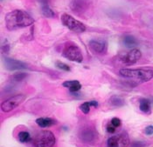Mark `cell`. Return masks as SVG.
<instances>
[{"label":"cell","instance_id":"13","mask_svg":"<svg viewBox=\"0 0 153 147\" xmlns=\"http://www.w3.org/2000/svg\"><path fill=\"white\" fill-rule=\"evenodd\" d=\"M36 124L41 128H47L57 124L56 120L51 118H39L36 119Z\"/></svg>","mask_w":153,"mask_h":147},{"label":"cell","instance_id":"2","mask_svg":"<svg viewBox=\"0 0 153 147\" xmlns=\"http://www.w3.org/2000/svg\"><path fill=\"white\" fill-rule=\"evenodd\" d=\"M119 74L124 79L131 80L132 86L148 82L153 79V70L150 68H138V69H129L124 68L119 71Z\"/></svg>","mask_w":153,"mask_h":147},{"label":"cell","instance_id":"18","mask_svg":"<svg viewBox=\"0 0 153 147\" xmlns=\"http://www.w3.org/2000/svg\"><path fill=\"white\" fill-rule=\"evenodd\" d=\"M109 103L113 105V106H116V107H121L123 105H124L125 104V101L124 99L120 97V96H117V95H114L110 98L109 99Z\"/></svg>","mask_w":153,"mask_h":147},{"label":"cell","instance_id":"9","mask_svg":"<svg viewBox=\"0 0 153 147\" xmlns=\"http://www.w3.org/2000/svg\"><path fill=\"white\" fill-rule=\"evenodd\" d=\"M80 138L86 144H92L97 138V132L93 127H85L80 132Z\"/></svg>","mask_w":153,"mask_h":147},{"label":"cell","instance_id":"17","mask_svg":"<svg viewBox=\"0 0 153 147\" xmlns=\"http://www.w3.org/2000/svg\"><path fill=\"white\" fill-rule=\"evenodd\" d=\"M119 138V144L120 147H128L130 145V137L126 132H122L120 135L118 136Z\"/></svg>","mask_w":153,"mask_h":147},{"label":"cell","instance_id":"4","mask_svg":"<svg viewBox=\"0 0 153 147\" xmlns=\"http://www.w3.org/2000/svg\"><path fill=\"white\" fill-rule=\"evenodd\" d=\"M70 8L78 16L87 18L89 16V12H92L93 4L90 0H72Z\"/></svg>","mask_w":153,"mask_h":147},{"label":"cell","instance_id":"24","mask_svg":"<svg viewBox=\"0 0 153 147\" xmlns=\"http://www.w3.org/2000/svg\"><path fill=\"white\" fill-rule=\"evenodd\" d=\"M111 124H113L115 127H119L121 124H122V121H121V119L120 118H113L112 119H111V122H110Z\"/></svg>","mask_w":153,"mask_h":147},{"label":"cell","instance_id":"16","mask_svg":"<svg viewBox=\"0 0 153 147\" xmlns=\"http://www.w3.org/2000/svg\"><path fill=\"white\" fill-rule=\"evenodd\" d=\"M91 106H94V108L98 107V102L94 101H94L85 102V103H83L80 105V109L84 114H88L90 112V107Z\"/></svg>","mask_w":153,"mask_h":147},{"label":"cell","instance_id":"5","mask_svg":"<svg viewBox=\"0 0 153 147\" xmlns=\"http://www.w3.org/2000/svg\"><path fill=\"white\" fill-rule=\"evenodd\" d=\"M35 147H53L55 144V136L50 131H42L34 137Z\"/></svg>","mask_w":153,"mask_h":147},{"label":"cell","instance_id":"15","mask_svg":"<svg viewBox=\"0 0 153 147\" xmlns=\"http://www.w3.org/2000/svg\"><path fill=\"white\" fill-rule=\"evenodd\" d=\"M123 43L124 46H126L127 48H133V47L137 46L138 44L137 38L131 35H125L123 37Z\"/></svg>","mask_w":153,"mask_h":147},{"label":"cell","instance_id":"26","mask_svg":"<svg viewBox=\"0 0 153 147\" xmlns=\"http://www.w3.org/2000/svg\"><path fill=\"white\" fill-rule=\"evenodd\" d=\"M144 132L146 135H152L153 134V125H149L145 128Z\"/></svg>","mask_w":153,"mask_h":147},{"label":"cell","instance_id":"23","mask_svg":"<svg viewBox=\"0 0 153 147\" xmlns=\"http://www.w3.org/2000/svg\"><path fill=\"white\" fill-rule=\"evenodd\" d=\"M55 65H56V67H58L60 70H62V71H70V67L68 65H66L65 63H63V62L57 61L55 63Z\"/></svg>","mask_w":153,"mask_h":147},{"label":"cell","instance_id":"6","mask_svg":"<svg viewBox=\"0 0 153 147\" xmlns=\"http://www.w3.org/2000/svg\"><path fill=\"white\" fill-rule=\"evenodd\" d=\"M61 22L62 24L68 28L70 31L76 32V33H82L86 31V26L85 24L80 22L79 20L75 19L74 17H72L69 14L64 13L61 16Z\"/></svg>","mask_w":153,"mask_h":147},{"label":"cell","instance_id":"1","mask_svg":"<svg viewBox=\"0 0 153 147\" xmlns=\"http://www.w3.org/2000/svg\"><path fill=\"white\" fill-rule=\"evenodd\" d=\"M6 28L9 31H16L32 25L34 20L26 12L22 10H14L5 15Z\"/></svg>","mask_w":153,"mask_h":147},{"label":"cell","instance_id":"10","mask_svg":"<svg viewBox=\"0 0 153 147\" xmlns=\"http://www.w3.org/2000/svg\"><path fill=\"white\" fill-rule=\"evenodd\" d=\"M4 66L7 70L10 71H16V70H24V69H27V65L25 63H24L22 61L17 60V59H13L10 57H4Z\"/></svg>","mask_w":153,"mask_h":147},{"label":"cell","instance_id":"27","mask_svg":"<svg viewBox=\"0 0 153 147\" xmlns=\"http://www.w3.org/2000/svg\"><path fill=\"white\" fill-rule=\"evenodd\" d=\"M145 146V144L143 142H133L131 144V147H143Z\"/></svg>","mask_w":153,"mask_h":147},{"label":"cell","instance_id":"21","mask_svg":"<svg viewBox=\"0 0 153 147\" xmlns=\"http://www.w3.org/2000/svg\"><path fill=\"white\" fill-rule=\"evenodd\" d=\"M107 146L108 147H120L119 144V138L118 136L110 137L107 141Z\"/></svg>","mask_w":153,"mask_h":147},{"label":"cell","instance_id":"11","mask_svg":"<svg viewBox=\"0 0 153 147\" xmlns=\"http://www.w3.org/2000/svg\"><path fill=\"white\" fill-rule=\"evenodd\" d=\"M88 45L90 49L96 53H104L108 47L107 42L103 39H92L89 41Z\"/></svg>","mask_w":153,"mask_h":147},{"label":"cell","instance_id":"12","mask_svg":"<svg viewBox=\"0 0 153 147\" xmlns=\"http://www.w3.org/2000/svg\"><path fill=\"white\" fill-rule=\"evenodd\" d=\"M63 86L66 88H68V90L71 92H77L81 90L82 85L79 81L77 80H69V81H65L63 83Z\"/></svg>","mask_w":153,"mask_h":147},{"label":"cell","instance_id":"19","mask_svg":"<svg viewBox=\"0 0 153 147\" xmlns=\"http://www.w3.org/2000/svg\"><path fill=\"white\" fill-rule=\"evenodd\" d=\"M19 140L21 143H29L32 141V137L28 132H20L19 133Z\"/></svg>","mask_w":153,"mask_h":147},{"label":"cell","instance_id":"22","mask_svg":"<svg viewBox=\"0 0 153 147\" xmlns=\"http://www.w3.org/2000/svg\"><path fill=\"white\" fill-rule=\"evenodd\" d=\"M27 74L26 73H24V72H18V73H15L13 76H12V79L16 82H20L24 79L26 78Z\"/></svg>","mask_w":153,"mask_h":147},{"label":"cell","instance_id":"14","mask_svg":"<svg viewBox=\"0 0 153 147\" xmlns=\"http://www.w3.org/2000/svg\"><path fill=\"white\" fill-rule=\"evenodd\" d=\"M139 109L143 112L150 114L152 111V103L147 98H141L139 101Z\"/></svg>","mask_w":153,"mask_h":147},{"label":"cell","instance_id":"3","mask_svg":"<svg viewBox=\"0 0 153 147\" xmlns=\"http://www.w3.org/2000/svg\"><path fill=\"white\" fill-rule=\"evenodd\" d=\"M62 55L73 62L82 63L83 61L82 52L80 47L73 42H67L65 44L62 50Z\"/></svg>","mask_w":153,"mask_h":147},{"label":"cell","instance_id":"20","mask_svg":"<svg viewBox=\"0 0 153 147\" xmlns=\"http://www.w3.org/2000/svg\"><path fill=\"white\" fill-rule=\"evenodd\" d=\"M41 11H42V14L47 18H54L55 17L54 11L50 8L49 4L41 6Z\"/></svg>","mask_w":153,"mask_h":147},{"label":"cell","instance_id":"28","mask_svg":"<svg viewBox=\"0 0 153 147\" xmlns=\"http://www.w3.org/2000/svg\"><path fill=\"white\" fill-rule=\"evenodd\" d=\"M39 4H41V6L43 5H47L48 4V0H37Z\"/></svg>","mask_w":153,"mask_h":147},{"label":"cell","instance_id":"7","mask_svg":"<svg viewBox=\"0 0 153 147\" xmlns=\"http://www.w3.org/2000/svg\"><path fill=\"white\" fill-rule=\"evenodd\" d=\"M141 51L137 49H132L129 52L122 53L118 55V60L124 65H132L139 61L141 58Z\"/></svg>","mask_w":153,"mask_h":147},{"label":"cell","instance_id":"8","mask_svg":"<svg viewBox=\"0 0 153 147\" xmlns=\"http://www.w3.org/2000/svg\"><path fill=\"white\" fill-rule=\"evenodd\" d=\"M26 98V95L25 94H18L13 97H11L7 100L2 103L1 109L4 112H9L12 110H14L16 107H18L20 104H22L25 99Z\"/></svg>","mask_w":153,"mask_h":147},{"label":"cell","instance_id":"25","mask_svg":"<svg viewBox=\"0 0 153 147\" xmlns=\"http://www.w3.org/2000/svg\"><path fill=\"white\" fill-rule=\"evenodd\" d=\"M116 128L117 127H115L113 124H108L107 125V132H108V133H114L115 132H116Z\"/></svg>","mask_w":153,"mask_h":147}]
</instances>
